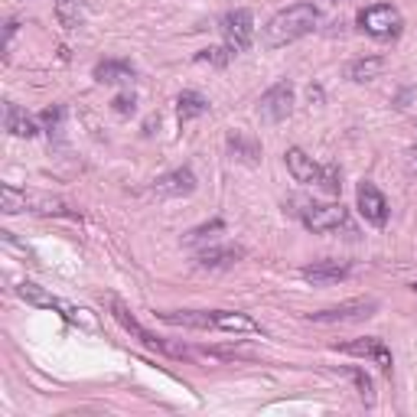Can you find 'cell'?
Returning <instances> with one entry per match:
<instances>
[{"mask_svg":"<svg viewBox=\"0 0 417 417\" xmlns=\"http://www.w3.org/2000/svg\"><path fill=\"white\" fill-rule=\"evenodd\" d=\"M317 20H320V14L313 4H294V7L280 10V14H274L268 20V26H264V46L280 49V46H287V43H297V39H303L307 33H313Z\"/></svg>","mask_w":417,"mask_h":417,"instance_id":"1","label":"cell"},{"mask_svg":"<svg viewBox=\"0 0 417 417\" xmlns=\"http://www.w3.org/2000/svg\"><path fill=\"white\" fill-rule=\"evenodd\" d=\"M375 310H379L375 297H356V300H346L339 307L317 310V313H310V320L313 323H359V320H369Z\"/></svg>","mask_w":417,"mask_h":417,"instance_id":"2","label":"cell"},{"mask_svg":"<svg viewBox=\"0 0 417 417\" xmlns=\"http://www.w3.org/2000/svg\"><path fill=\"white\" fill-rule=\"evenodd\" d=\"M359 26H362L369 36H394V33L401 30V14H398V7H391V4H375V7H365L362 14H359Z\"/></svg>","mask_w":417,"mask_h":417,"instance_id":"3","label":"cell"},{"mask_svg":"<svg viewBox=\"0 0 417 417\" xmlns=\"http://www.w3.org/2000/svg\"><path fill=\"white\" fill-rule=\"evenodd\" d=\"M222 33H225V43L232 53H245L251 46V39H255V16L251 10H232V14L222 16Z\"/></svg>","mask_w":417,"mask_h":417,"instance_id":"4","label":"cell"},{"mask_svg":"<svg viewBox=\"0 0 417 417\" xmlns=\"http://www.w3.org/2000/svg\"><path fill=\"white\" fill-rule=\"evenodd\" d=\"M290 111H294V85H290V82L270 85L268 92L261 95V101H258V115H261L264 121H284Z\"/></svg>","mask_w":417,"mask_h":417,"instance_id":"5","label":"cell"},{"mask_svg":"<svg viewBox=\"0 0 417 417\" xmlns=\"http://www.w3.org/2000/svg\"><path fill=\"white\" fill-rule=\"evenodd\" d=\"M339 352H346V356H359V359H369V362H375L385 375H391V349L385 346V342L379 339V336H362V339H352V342H342V346H336Z\"/></svg>","mask_w":417,"mask_h":417,"instance_id":"6","label":"cell"},{"mask_svg":"<svg viewBox=\"0 0 417 417\" xmlns=\"http://www.w3.org/2000/svg\"><path fill=\"white\" fill-rule=\"evenodd\" d=\"M303 225H307L310 232H317V235L336 232L339 225H346V208L332 206V202H323V206H307L303 208Z\"/></svg>","mask_w":417,"mask_h":417,"instance_id":"7","label":"cell"},{"mask_svg":"<svg viewBox=\"0 0 417 417\" xmlns=\"http://www.w3.org/2000/svg\"><path fill=\"white\" fill-rule=\"evenodd\" d=\"M108 307H111V317H115L117 323L124 326V329L131 332L134 339H140V342H144V346H147V349H160V352H167V349H170V342L157 339V336H154V332H150V329H144V326L137 323V317H134L131 310L124 307V303L117 300V297H111V300H108Z\"/></svg>","mask_w":417,"mask_h":417,"instance_id":"8","label":"cell"},{"mask_svg":"<svg viewBox=\"0 0 417 417\" xmlns=\"http://www.w3.org/2000/svg\"><path fill=\"white\" fill-rule=\"evenodd\" d=\"M356 199H359V212H362V218L369 225H379V228H381V225L388 222V202H385V196H381L371 183L359 186Z\"/></svg>","mask_w":417,"mask_h":417,"instance_id":"9","label":"cell"},{"mask_svg":"<svg viewBox=\"0 0 417 417\" xmlns=\"http://www.w3.org/2000/svg\"><path fill=\"white\" fill-rule=\"evenodd\" d=\"M300 278L313 287H329V284H339V280L349 278V264L342 261H317V264H307L300 268Z\"/></svg>","mask_w":417,"mask_h":417,"instance_id":"10","label":"cell"},{"mask_svg":"<svg viewBox=\"0 0 417 417\" xmlns=\"http://www.w3.org/2000/svg\"><path fill=\"white\" fill-rule=\"evenodd\" d=\"M196 189V173L189 167H179V170L167 173L154 183V193L157 196H189Z\"/></svg>","mask_w":417,"mask_h":417,"instance_id":"11","label":"cell"},{"mask_svg":"<svg viewBox=\"0 0 417 417\" xmlns=\"http://www.w3.org/2000/svg\"><path fill=\"white\" fill-rule=\"evenodd\" d=\"M241 258H245L241 248L225 245V248H206V251H199V255H196V264H199L202 270H225V268H232V264H238Z\"/></svg>","mask_w":417,"mask_h":417,"instance_id":"12","label":"cell"},{"mask_svg":"<svg viewBox=\"0 0 417 417\" xmlns=\"http://www.w3.org/2000/svg\"><path fill=\"white\" fill-rule=\"evenodd\" d=\"M134 75H137V72H134L131 62L105 59L95 65V82H101V85H131Z\"/></svg>","mask_w":417,"mask_h":417,"instance_id":"13","label":"cell"},{"mask_svg":"<svg viewBox=\"0 0 417 417\" xmlns=\"http://www.w3.org/2000/svg\"><path fill=\"white\" fill-rule=\"evenodd\" d=\"M284 160H287V170H290V176H294L297 183H320V170H323V167H317L313 157H307L300 147H290L284 154Z\"/></svg>","mask_w":417,"mask_h":417,"instance_id":"14","label":"cell"},{"mask_svg":"<svg viewBox=\"0 0 417 417\" xmlns=\"http://www.w3.org/2000/svg\"><path fill=\"white\" fill-rule=\"evenodd\" d=\"M160 320L173 326H189V329H216L212 310H173V313H160Z\"/></svg>","mask_w":417,"mask_h":417,"instance_id":"15","label":"cell"},{"mask_svg":"<svg viewBox=\"0 0 417 417\" xmlns=\"http://www.w3.org/2000/svg\"><path fill=\"white\" fill-rule=\"evenodd\" d=\"M212 323L222 332H258V323L238 310H212Z\"/></svg>","mask_w":417,"mask_h":417,"instance_id":"16","label":"cell"},{"mask_svg":"<svg viewBox=\"0 0 417 417\" xmlns=\"http://www.w3.org/2000/svg\"><path fill=\"white\" fill-rule=\"evenodd\" d=\"M4 124H7V131L14 134V137H36L39 134V127H36V121H33L30 115H26L20 105H7L4 108Z\"/></svg>","mask_w":417,"mask_h":417,"instance_id":"17","label":"cell"},{"mask_svg":"<svg viewBox=\"0 0 417 417\" xmlns=\"http://www.w3.org/2000/svg\"><path fill=\"white\" fill-rule=\"evenodd\" d=\"M228 154L241 163H258L261 160V144H258L255 137L241 134V131H232L228 134Z\"/></svg>","mask_w":417,"mask_h":417,"instance_id":"18","label":"cell"},{"mask_svg":"<svg viewBox=\"0 0 417 417\" xmlns=\"http://www.w3.org/2000/svg\"><path fill=\"white\" fill-rule=\"evenodd\" d=\"M381 72H385V59H381V56H365V59L349 62L346 78L349 82H371V78H379Z\"/></svg>","mask_w":417,"mask_h":417,"instance_id":"19","label":"cell"},{"mask_svg":"<svg viewBox=\"0 0 417 417\" xmlns=\"http://www.w3.org/2000/svg\"><path fill=\"white\" fill-rule=\"evenodd\" d=\"M176 111H179V121H193V117H202L208 111V101L199 92H183L176 98Z\"/></svg>","mask_w":417,"mask_h":417,"instance_id":"20","label":"cell"},{"mask_svg":"<svg viewBox=\"0 0 417 417\" xmlns=\"http://www.w3.org/2000/svg\"><path fill=\"white\" fill-rule=\"evenodd\" d=\"M16 294H20V300L33 303V307H49V310H53L56 300H59V297L46 294V290H43L39 284H33V280H23V284H16Z\"/></svg>","mask_w":417,"mask_h":417,"instance_id":"21","label":"cell"},{"mask_svg":"<svg viewBox=\"0 0 417 417\" xmlns=\"http://www.w3.org/2000/svg\"><path fill=\"white\" fill-rule=\"evenodd\" d=\"M56 16L65 30H78L82 26V7L78 0H56Z\"/></svg>","mask_w":417,"mask_h":417,"instance_id":"22","label":"cell"},{"mask_svg":"<svg viewBox=\"0 0 417 417\" xmlns=\"http://www.w3.org/2000/svg\"><path fill=\"white\" fill-rule=\"evenodd\" d=\"M0 208L7 212V216H16V212H23L26 208V193H20V189H14V186H4L0 189Z\"/></svg>","mask_w":417,"mask_h":417,"instance_id":"23","label":"cell"},{"mask_svg":"<svg viewBox=\"0 0 417 417\" xmlns=\"http://www.w3.org/2000/svg\"><path fill=\"white\" fill-rule=\"evenodd\" d=\"M228 59H232V49L228 46H208V49H202V53H196V62L212 65V69H225Z\"/></svg>","mask_w":417,"mask_h":417,"instance_id":"24","label":"cell"},{"mask_svg":"<svg viewBox=\"0 0 417 417\" xmlns=\"http://www.w3.org/2000/svg\"><path fill=\"white\" fill-rule=\"evenodd\" d=\"M225 232V222L222 218H216V222H208V225H199V228H193V232L186 235V245H202V241H208V238H216V235H222Z\"/></svg>","mask_w":417,"mask_h":417,"instance_id":"25","label":"cell"},{"mask_svg":"<svg viewBox=\"0 0 417 417\" xmlns=\"http://www.w3.org/2000/svg\"><path fill=\"white\" fill-rule=\"evenodd\" d=\"M339 167H336V163H329V167H323V170H320V189H323L326 196H339Z\"/></svg>","mask_w":417,"mask_h":417,"instance_id":"26","label":"cell"},{"mask_svg":"<svg viewBox=\"0 0 417 417\" xmlns=\"http://www.w3.org/2000/svg\"><path fill=\"white\" fill-rule=\"evenodd\" d=\"M349 379L356 381V388H359V398H362L365 404H375V385H371V379L365 375L362 369H349Z\"/></svg>","mask_w":417,"mask_h":417,"instance_id":"27","label":"cell"},{"mask_svg":"<svg viewBox=\"0 0 417 417\" xmlns=\"http://www.w3.org/2000/svg\"><path fill=\"white\" fill-rule=\"evenodd\" d=\"M39 121H43V127H46L49 134H53L56 127L62 124V108H59V105H56V108H46L43 115H39Z\"/></svg>","mask_w":417,"mask_h":417,"instance_id":"28","label":"cell"},{"mask_svg":"<svg viewBox=\"0 0 417 417\" xmlns=\"http://www.w3.org/2000/svg\"><path fill=\"white\" fill-rule=\"evenodd\" d=\"M111 105H115L117 115H134V111H137V98H134V95H117Z\"/></svg>","mask_w":417,"mask_h":417,"instance_id":"29","label":"cell"},{"mask_svg":"<svg viewBox=\"0 0 417 417\" xmlns=\"http://www.w3.org/2000/svg\"><path fill=\"white\" fill-rule=\"evenodd\" d=\"M310 101H323V92H320V88H310Z\"/></svg>","mask_w":417,"mask_h":417,"instance_id":"30","label":"cell"},{"mask_svg":"<svg viewBox=\"0 0 417 417\" xmlns=\"http://www.w3.org/2000/svg\"><path fill=\"white\" fill-rule=\"evenodd\" d=\"M411 157H414V167H417V147H414V150H411Z\"/></svg>","mask_w":417,"mask_h":417,"instance_id":"31","label":"cell"},{"mask_svg":"<svg viewBox=\"0 0 417 417\" xmlns=\"http://www.w3.org/2000/svg\"><path fill=\"white\" fill-rule=\"evenodd\" d=\"M411 290H414V294H417V280H414V284H411Z\"/></svg>","mask_w":417,"mask_h":417,"instance_id":"32","label":"cell"}]
</instances>
